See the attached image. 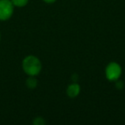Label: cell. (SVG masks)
Segmentation results:
<instances>
[{"label": "cell", "mask_w": 125, "mask_h": 125, "mask_svg": "<svg viewBox=\"0 0 125 125\" xmlns=\"http://www.w3.org/2000/svg\"><path fill=\"white\" fill-rule=\"evenodd\" d=\"M22 69L28 75H29V76H36L41 71V62L35 56H27L22 61Z\"/></svg>", "instance_id": "obj_1"}, {"label": "cell", "mask_w": 125, "mask_h": 125, "mask_svg": "<svg viewBox=\"0 0 125 125\" xmlns=\"http://www.w3.org/2000/svg\"><path fill=\"white\" fill-rule=\"evenodd\" d=\"M14 4L11 0H0V21H7L12 16Z\"/></svg>", "instance_id": "obj_2"}, {"label": "cell", "mask_w": 125, "mask_h": 125, "mask_svg": "<svg viewBox=\"0 0 125 125\" xmlns=\"http://www.w3.org/2000/svg\"><path fill=\"white\" fill-rule=\"evenodd\" d=\"M122 75V68L117 62H111L105 69V77L111 82H115L119 79Z\"/></svg>", "instance_id": "obj_3"}, {"label": "cell", "mask_w": 125, "mask_h": 125, "mask_svg": "<svg viewBox=\"0 0 125 125\" xmlns=\"http://www.w3.org/2000/svg\"><path fill=\"white\" fill-rule=\"evenodd\" d=\"M81 92V87L79 84L77 83H73L69 85V87H67V95L70 98H75L76 96L79 95Z\"/></svg>", "instance_id": "obj_4"}, {"label": "cell", "mask_w": 125, "mask_h": 125, "mask_svg": "<svg viewBox=\"0 0 125 125\" xmlns=\"http://www.w3.org/2000/svg\"><path fill=\"white\" fill-rule=\"evenodd\" d=\"M38 85V81L34 76H29L26 81V86L30 89H33Z\"/></svg>", "instance_id": "obj_5"}, {"label": "cell", "mask_w": 125, "mask_h": 125, "mask_svg": "<svg viewBox=\"0 0 125 125\" xmlns=\"http://www.w3.org/2000/svg\"><path fill=\"white\" fill-rule=\"evenodd\" d=\"M11 2L16 7H24L28 4V0H11Z\"/></svg>", "instance_id": "obj_6"}, {"label": "cell", "mask_w": 125, "mask_h": 125, "mask_svg": "<svg viewBox=\"0 0 125 125\" xmlns=\"http://www.w3.org/2000/svg\"><path fill=\"white\" fill-rule=\"evenodd\" d=\"M33 123L34 125H44V124H45V121L43 117L38 116V117L34 118V120L33 121Z\"/></svg>", "instance_id": "obj_7"}, {"label": "cell", "mask_w": 125, "mask_h": 125, "mask_svg": "<svg viewBox=\"0 0 125 125\" xmlns=\"http://www.w3.org/2000/svg\"><path fill=\"white\" fill-rule=\"evenodd\" d=\"M116 87L119 90H122V89L124 87V83H123V81H118L116 82Z\"/></svg>", "instance_id": "obj_8"}, {"label": "cell", "mask_w": 125, "mask_h": 125, "mask_svg": "<svg viewBox=\"0 0 125 125\" xmlns=\"http://www.w3.org/2000/svg\"><path fill=\"white\" fill-rule=\"evenodd\" d=\"M56 0H44V2L47 3V4H52V3L55 2Z\"/></svg>", "instance_id": "obj_9"}, {"label": "cell", "mask_w": 125, "mask_h": 125, "mask_svg": "<svg viewBox=\"0 0 125 125\" xmlns=\"http://www.w3.org/2000/svg\"><path fill=\"white\" fill-rule=\"evenodd\" d=\"M78 75H73V77H72V80H74V81H76V80H78Z\"/></svg>", "instance_id": "obj_10"}, {"label": "cell", "mask_w": 125, "mask_h": 125, "mask_svg": "<svg viewBox=\"0 0 125 125\" xmlns=\"http://www.w3.org/2000/svg\"><path fill=\"white\" fill-rule=\"evenodd\" d=\"M0 40H1V35H0Z\"/></svg>", "instance_id": "obj_11"}]
</instances>
